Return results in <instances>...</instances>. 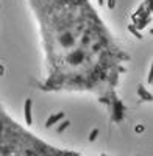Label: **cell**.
<instances>
[{"label":"cell","mask_w":153,"mask_h":156,"mask_svg":"<svg viewBox=\"0 0 153 156\" xmlns=\"http://www.w3.org/2000/svg\"><path fill=\"white\" fill-rule=\"evenodd\" d=\"M39 25L47 73L44 92H86L109 111L112 123L125 120L119 95L130 55L117 44L89 0H28Z\"/></svg>","instance_id":"6da1fadb"},{"label":"cell","mask_w":153,"mask_h":156,"mask_svg":"<svg viewBox=\"0 0 153 156\" xmlns=\"http://www.w3.org/2000/svg\"><path fill=\"white\" fill-rule=\"evenodd\" d=\"M28 128L16 122L0 105V156H84L48 144Z\"/></svg>","instance_id":"7a4b0ae2"},{"label":"cell","mask_w":153,"mask_h":156,"mask_svg":"<svg viewBox=\"0 0 153 156\" xmlns=\"http://www.w3.org/2000/svg\"><path fill=\"white\" fill-rule=\"evenodd\" d=\"M31 106H33L31 98H27V100H25V105H23L25 125H27V126H31V125H33V112H31Z\"/></svg>","instance_id":"3957f363"},{"label":"cell","mask_w":153,"mask_h":156,"mask_svg":"<svg viewBox=\"0 0 153 156\" xmlns=\"http://www.w3.org/2000/svg\"><path fill=\"white\" fill-rule=\"evenodd\" d=\"M64 112H58V114H53V115H50L48 119L45 120V128H52L53 125H56V123H59L62 119H64Z\"/></svg>","instance_id":"277c9868"},{"label":"cell","mask_w":153,"mask_h":156,"mask_svg":"<svg viewBox=\"0 0 153 156\" xmlns=\"http://www.w3.org/2000/svg\"><path fill=\"white\" fill-rule=\"evenodd\" d=\"M139 94H141L142 100L151 101V94H150V92H147V90H144V87H142V86H139Z\"/></svg>","instance_id":"5b68a950"},{"label":"cell","mask_w":153,"mask_h":156,"mask_svg":"<svg viewBox=\"0 0 153 156\" xmlns=\"http://www.w3.org/2000/svg\"><path fill=\"white\" fill-rule=\"evenodd\" d=\"M97 136H98V129H97V128H94L92 131L89 133V137H87V140H89V142H94V140L97 139Z\"/></svg>","instance_id":"8992f818"},{"label":"cell","mask_w":153,"mask_h":156,"mask_svg":"<svg viewBox=\"0 0 153 156\" xmlns=\"http://www.w3.org/2000/svg\"><path fill=\"white\" fill-rule=\"evenodd\" d=\"M67 126H70V120H64L61 125H58V128H56V129H58L59 133H62V131H64V129H66Z\"/></svg>","instance_id":"52a82bcc"},{"label":"cell","mask_w":153,"mask_h":156,"mask_svg":"<svg viewBox=\"0 0 153 156\" xmlns=\"http://www.w3.org/2000/svg\"><path fill=\"white\" fill-rule=\"evenodd\" d=\"M134 129H136V133H142L145 128H144V125H137V126H136Z\"/></svg>","instance_id":"ba28073f"},{"label":"cell","mask_w":153,"mask_h":156,"mask_svg":"<svg viewBox=\"0 0 153 156\" xmlns=\"http://www.w3.org/2000/svg\"><path fill=\"white\" fill-rule=\"evenodd\" d=\"M114 6H116V0H108V8H114Z\"/></svg>","instance_id":"9c48e42d"},{"label":"cell","mask_w":153,"mask_h":156,"mask_svg":"<svg viewBox=\"0 0 153 156\" xmlns=\"http://www.w3.org/2000/svg\"><path fill=\"white\" fill-rule=\"evenodd\" d=\"M3 72H5V67L2 66V64H0V75H3Z\"/></svg>","instance_id":"30bf717a"},{"label":"cell","mask_w":153,"mask_h":156,"mask_svg":"<svg viewBox=\"0 0 153 156\" xmlns=\"http://www.w3.org/2000/svg\"><path fill=\"white\" fill-rule=\"evenodd\" d=\"M97 2H98V5H103V0H97Z\"/></svg>","instance_id":"8fae6325"}]
</instances>
